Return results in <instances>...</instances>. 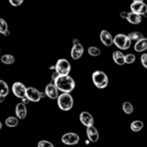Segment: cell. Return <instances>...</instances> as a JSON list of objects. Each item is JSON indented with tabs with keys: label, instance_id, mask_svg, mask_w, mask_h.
<instances>
[{
	"label": "cell",
	"instance_id": "13",
	"mask_svg": "<svg viewBox=\"0 0 147 147\" xmlns=\"http://www.w3.org/2000/svg\"><path fill=\"white\" fill-rule=\"evenodd\" d=\"M84 52V48L82 46L81 43H78V44H75L72 46L71 48V52H70V55H71V58L74 60H78L82 57Z\"/></svg>",
	"mask_w": 147,
	"mask_h": 147
},
{
	"label": "cell",
	"instance_id": "25",
	"mask_svg": "<svg viewBox=\"0 0 147 147\" xmlns=\"http://www.w3.org/2000/svg\"><path fill=\"white\" fill-rule=\"evenodd\" d=\"M87 52H88V54L90 55V56H93V57H97V56H99V55L101 54V50L96 46L88 47Z\"/></svg>",
	"mask_w": 147,
	"mask_h": 147
},
{
	"label": "cell",
	"instance_id": "21",
	"mask_svg": "<svg viewBox=\"0 0 147 147\" xmlns=\"http://www.w3.org/2000/svg\"><path fill=\"white\" fill-rule=\"evenodd\" d=\"M9 93V87H8L7 83L4 80L0 79V96L6 97Z\"/></svg>",
	"mask_w": 147,
	"mask_h": 147
},
{
	"label": "cell",
	"instance_id": "26",
	"mask_svg": "<svg viewBox=\"0 0 147 147\" xmlns=\"http://www.w3.org/2000/svg\"><path fill=\"white\" fill-rule=\"evenodd\" d=\"M8 31V24L3 18H0V33L1 34H5Z\"/></svg>",
	"mask_w": 147,
	"mask_h": 147
},
{
	"label": "cell",
	"instance_id": "19",
	"mask_svg": "<svg viewBox=\"0 0 147 147\" xmlns=\"http://www.w3.org/2000/svg\"><path fill=\"white\" fill-rule=\"evenodd\" d=\"M144 127V123L141 121V120H134V121L131 122L130 124V129L133 132H139L143 129Z\"/></svg>",
	"mask_w": 147,
	"mask_h": 147
},
{
	"label": "cell",
	"instance_id": "20",
	"mask_svg": "<svg viewBox=\"0 0 147 147\" xmlns=\"http://www.w3.org/2000/svg\"><path fill=\"white\" fill-rule=\"evenodd\" d=\"M19 123V120H18L17 117H14V116H9L5 119V125L7 127H10V128H13V127H16Z\"/></svg>",
	"mask_w": 147,
	"mask_h": 147
},
{
	"label": "cell",
	"instance_id": "22",
	"mask_svg": "<svg viewBox=\"0 0 147 147\" xmlns=\"http://www.w3.org/2000/svg\"><path fill=\"white\" fill-rule=\"evenodd\" d=\"M122 110H123V112L125 113V114L130 115L134 112V107L129 101H125V102H123V104H122Z\"/></svg>",
	"mask_w": 147,
	"mask_h": 147
},
{
	"label": "cell",
	"instance_id": "3",
	"mask_svg": "<svg viewBox=\"0 0 147 147\" xmlns=\"http://www.w3.org/2000/svg\"><path fill=\"white\" fill-rule=\"evenodd\" d=\"M57 104L58 107L63 111H69L72 109L74 104L73 97L70 93H61L57 98Z\"/></svg>",
	"mask_w": 147,
	"mask_h": 147
},
{
	"label": "cell",
	"instance_id": "16",
	"mask_svg": "<svg viewBox=\"0 0 147 147\" xmlns=\"http://www.w3.org/2000/svg\"><path fill=\"white\" fill-rule=\"evenodd\" d=\"M134 50L136 52H144L145 50H147V37H144V38L136 41L135 45H134Z\"/></svg>",
	"mask_w": 147,
	"mask_h": 147
},
{
	"label": "cell",
	"instance_id": "38",
	"mask_svg": "<svg viewBox=\"0 0 147 147\" xmlns=\"http://www.w3.org/2000/svg\"><path fill=\"white\" fill-rule=\"evenodd\" d=\"M0 53H1V51H0Z\"/></svg>",
	"mask_w": 147,
	"mask_h": 147
},
{
	"label": "cell",
	"instance_id": "7",
	"mask_svg": "<svg viewBox=\"0 0 147 147\" xmlns=\"http://www.w3.org/2000/svg\"><path fill=\"white\" fill-rule=\"evenodd\" d=\"M130 9L131 12L138 14L142 17H147V4L144 2H132L130 4Z\"/></svg>",
	"mask_w": 147,
	"mask_h": 147
},
{
	"label": "cell",
	"instance_id": "12",
	"mask_svg": "<svg viewBox=\"0 0 147 147\" xmlns=\"http://www.w3.org/2000/svg\"><path fill=\"white\" fill-rule=\"evenodd\" d=\"M100 41L102 42L103 45H105L107 47H110L113 45V36L111 35L110 32L103 29L100 32Z\"/></svg>",
	"mask_w": 147,
	"mask_h": 147
},
{
	"label": "cell",
	"instance_id": "17",
	"mask_svg": "<svg viewBox=\"0 0 147 147\" xmlns=\"http://www.w3.org/2000/svg\"><path fill=\"white\" fill-rule=\"evenodd\" d=\"M128 22L130 24H133V25H137V24H140L142 21V17L138 14H135L133 12H128V15H127V18H126Z\"/></svg>",
	"mask_w": 147,
	"mask_h": 147
},
{
	"label": "cell",
	"instance_id": "37",
	"mask_svg": "<svg viewBox=\"0 0 147 147\" xmlns=\"http://www.w3.org/2000/svg\"><path fill=\"white\" fill-rule=\"evenodd\" d=\"M2 126H3V125H2V122H1V121H0V130H1V129H2Z\"/></svg>",
	"mask_w": 147,
	"mask_h": 147
},
{
	"label": "cell",
	"instance_id": "30",
	"mask_svg": "<svg viewBox=\"0 0 147 147\" xmlns=\"http://www.w3.org/2000/svg\"><path fill=\"white\" fill-rule=\"evenodd\" d=\"M140 60H141V63H142V65H143V67H145L147 69V53H143V54H141Z\"/></svg>",
	"mask_w": 147,
	"mask_h": 147
},
{
	"label": "cell",
	"instance_id": "1",
	"mask_svg": "<svg viewBox=\"0 0 147 147\" xmlns=\"http://www.w3.org/2000/svg\"><path fill=\"white\" fill-rule=\"evenodd\" d=\"M52 82L58 91L62 93H70L75 88V81L69 75H57Z\"/></svg>",
	"mask_w": 147,
	"mask_h": 147
},
{
	"label": "cell",
	"instance_id": "10",
	"mask_svg": "<svg viewBox=\"0 0 147 147\" xmlns=\"http://www.w3.org/2000/svg\"><path fill=\"white\" fill-rule=\"evenodd\" d=\"M79 120L86 128L89 126H93L94 125V118L92 115L90 114L87 111H82L79 115Z\"/></svg>",
	"mask_w": 147,
	"mask_h": 147
},
{
	"label": "cell",
	"instance_id": "23",
	"mask_svg": "<svg viewBox=\"0 0 147 147\" xmlns=\"http://www.w3.org/2000/svg\"><path fill=\"white\" fill-rule=\"evenodd\" d=\"M1 62L3 64H6V65H10V64H13L15 62V57L12 54H4L1 56Z\"/></svg>",
	"mask_w": 147,
	"mask_h": 147
},
{
	"label": "cell",
	"instance_id": "32",
	"mask_svg": "<svg viewBox=\"0 0 147 147\" xmlns=\"http://www.w3.org/2000/svg\"><path fill=\"white\" fill-rule=\"evenodd\" d=\"M21 100H22V103H23V104H25V105H27L28 103L30 102V101L28 100V99L26 98V97H24V98H23V99H21Z\"/></svg>",
	"mask_w": 147,
	"mask_h": 147
},
{
	"label": "cell",
	"instance_id": "36",
	"mask_svg": "<svg viewBox=\"0 0 147 147\" xmlns=\"http://www.w3.org/2000/svg\"><path fill=\"white\" fill-rule=\"evenodd\" d=\"M133 2H144V0H133Z\"/></svg>",
	"mask_w": 147,
	"mask_h": 147
},
{
	"label": "cell",
	"instance_id": "35",
	"mask_svg": "<svg viewBox=\"0 0 147 147\" xmlns=\"http://www.w3.org/2000/svg\"><path fill=\"white\" fill-rule=\"evenodd\" d=\"M4 100H5V97H1V96H0V102H3Z\"/></svg>",
	"mask_w": 147,
	"mask_h": 147
},
{
	"label": "cell",
	"instance_id": "9",
	"mask_svg": "<svg viewBox=\"0 0 147 147\" xmlns=\"http://www.w3.org/2000/svg\"><path fill=\"white\" fill-rule=\"evenodd\" d=\"M12 92L15 95L17 98L23 99L25 97V92H26V87L23 83L21 82H14L12 85Z\"/></svg>",
	"mask_w": 147,
	"mask_h": 147
},
{
	"label": "cell",
	"instance_id": "28",
	"mask_svg": "<svg viewBox=\"0 0 147 147\" xmlns=\"http://www.w3.org/2000/svg\"><path fill=\"white\" fill-rule=\"evenodd\" d=\"M37 147H55L51 143L50 141H47V140H40L37 144Z\"/></svg>",
	"mask_w": 147,
	"mask_h": 147
},
{
	"label": "cell",
	"instance_id": "8",
	"mask_svg": "<svg viewBox=\"0 0 147 147\" xmlns=\"http://www.w3.org/2000/svg\"><path fill=\"white\" fill-rule=\"evenodd\" d=\"M80 137L77 133H74V132H68L62 135L61 141L65 145H76V144L79 143Z\"/></svg>",
	"mask_w": 147,
	"mask_h": 147
},
{
	"label": "cell",
	"instance_id": "24",
	"mask_svg": "<svg viewBox=\"0 0 147 147\" xmlns=\"http://www.w3.org/2000/svg\"><path fill=\"white\" fill-rule=\"evenodd\" d=\"M128 38L130 39V40H134V41H138L140 40V39L144 38L143 34H142L141 32H139V31H133V32H130L129 34L127 35Z\"/></svg>",
	"mask_w": 147,
	"mask_h": 147
},
{
	"label": "cell",
	"instance_id": "29",
	"mask_svg": "<svg viewBox=\"0 0 147 147\" xmlns=\"http://www.w3.org/2000/svg\"><path fill=\"white\" fill-rule=\"evenodd\" d=\"M9 1V3L11 4L12 6H14V7H18V6H20L22 3H23L24 0H8Z\"/></svg>",
	"mask_w": 147,
	"mask_h": 147
},
{
	"label": "cell",
	"instance_id": "27",
	"mask_svg": "<svg viewBox=\"0 0 147 147\" xmlns=\"http://www.w3.org/2000/svg\"><path fill=\"white\" fill-rule=\"evenodd\" d=\"M124 60H125V64H132L135 62L136 57L134 54L132 53H129V54H126L125 57H124Z\"/></svg>",
	"mask_w": 147,
	"mask_h": 147
},
{
	"label": "cell",
	"instance_id": "33",
	"mask_svg": "<svg viewBox=\"0 0 147 147\" xmlns=\"http://www.w3.org/2000/svg\"><path fill=\"white\" fill-rule=\"evenodd\" d=\"M72 43H73V45H75V44H78V43H80V42H79V40H78L77 38H74L73 41H72Z\"/></svg>",
	"mask_w": 147,
	"mask_h": 147
},
{
	"label": "cell",
	"instance_id": "6",
	"mask_svg": "<svg viewBox=\"0 0 147 147\" xmlns=\"http://www.w3.org/2000/svg\"><path fill=\"white\" fill-rule=\"evenodd\" d=\"M45 96L44 93L40 92L38 89L34 87H26L25 97L30 102H39Z\"/></svg>",
	"mask_w": 147,
	"mask_h": 147
},
{
	"label": "cell",
	"instance_id": "2",
	"mask_svg": "<svg viewBox=\"0 0 147 147\" xmlns=\"http://www.w3.org/2000/svg\"><path fill=\"white\" fill-rule=\"evenodd\" d=\"M92 82L97 88L104 89L108 85V76L101 70H96L92 73Z\"/></svg>",
	"mask_w": 147,
	"mask_h": 147
},
{
	"label": "cell",
	"instance_id": "11",
	"mask_svg": "<svg viewBox=\"0 0 147 147\" xmlns=\"http://www.w3.org/2000/svg\"><path fill=\"white\" fill-rule=\"evenodd\" d=\"M44 94L46 95L48 98L50 99H57L59 96V91L58 89L55 87V85L53 83H49L46 85L45 87V90H44Z\"/></svg>",
	"mask_w": 147,
	"mask_h": 147
},
{
	"label": "cell",
	"instance_id": "14",
	"mask_svg": "<svg viewBox=\"0 0 147 147\" xmlns=\"http://www.w3.org/2000/svg\"><path fill=\"white\" fill-rule=\"evenodd\" d=\"M86 134H87L88 140L90 142L95 143V142H97L99 140V132L94 125L87 127V129H86Z\"/></svg>",
	"mask_w": 147,
	"mask_h": 147
},
{
	"label": "cell",
	"instance_id": "18",
	"mask_svg": "<svg viewBox=\"0 0 147 147\" xmlns=\"http://www.w3.org/2000/svg\"><path fill=\"white\" fill-rule=\"evenodd\" d=\"M124 57H125V55H124L121 51H114V52H113V54H112L113 61H114L117 65H120V66L125 64Z\"/></svg>",
	"mask_w": 147,
	"mask_h": 147
},
{
	"label": "cell",
	"instance_id": "15",
	"mask_svg": "<svg viewBox=\"0 0 147 147\" xmlns=\"http://www.w3.org/2000/svg\"><path fill=\"white\" fill-rule=\"evenodd\" d=\"M15 114L18 119H25L26 116H27V107H26V105L23 104L22 102L17 103L15 107Z\"/></svg>",
	"mask_w": 147,
	"mask_h": 147
},
{
	"label": "cell",
	"instance_id": "34",
	"mask_svg": "<svg viewBox=\"0 0 147 147\" xmlns=\"http://www.w3.org/2000/svg\"><path fill=\"white\" fill-rule=\"evenodd\" d=\"M9 35H10V32H9V30H8L7 32H6L5 34H4V36H6V37H7V36H9Z\"/></svg>",
	"mask_w": 147,
	"mask_h": 147
},
{
	"label": "cell",
	"instance_id": "4",
	"mask_svg": "<svg viewBox=\"0 0 147 147\" xmlns=\"http://www.w3.org/2000/svg\"><path fill=\"white\" fill-rule=\"evenodd\" d=\"M113 44L120 50H127L131 46V40L128 38L127 35L119 33L113 37Z\"/></svg>",
	"mask_w": 147,
	"mask_h": 147
},
{
	"label": "cell",
	"instance_id": "5",
	"mask_svg": "<svg viewBox=\"0 0 147 147\" xmlns=\"http://www.w3.org/2000/svg\"><path fill=\"white\" fill-rule=\"evenodd\" d=\"M54 70L57 75H69L71 71V64L65 58L58 59L54 65Z\"/></svg>",
	"mask_w": 147,
	"mask_h": 147
},
{
	"label": "cell",
	"instance_id": "31",
	"mask_svg": "<svg viewBox=\"0 0 147 147\" xmlns=\"http://www.w3.org/2000/svg\"><path fill=\"white\" fill-rule=\"evenodd\" d=\"M127 15H128V12L122 11L121 13H120V17L123 18V19H126V18H127Z\"/></svg>",
	"mask_w": 147,
	"mask_h": 147
}]
</instances>
